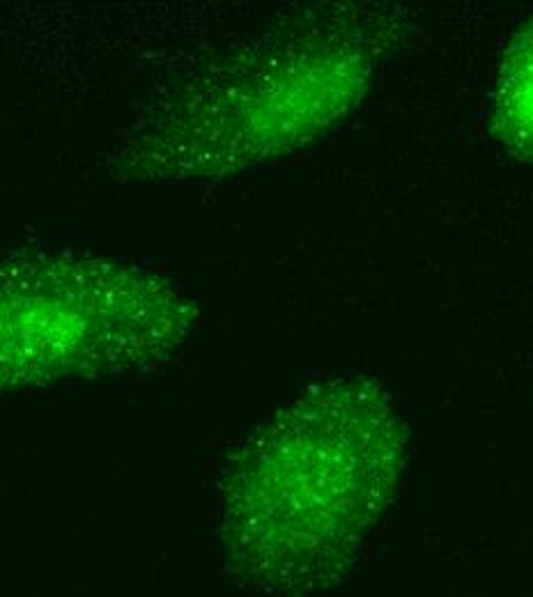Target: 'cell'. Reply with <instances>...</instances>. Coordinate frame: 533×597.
Masks as SVG:
<instances>
[{"label": "cell", "mask_w": 533, "mask_h": 597, "mask_svg": "<svg viewBox=\"0 0 533 597\" xmlns=\"http://www.w3.org/2000/svg\"><path fill=\"white\" fill-rule=\"evenodd\" d=\"M193 320L189 296L138 264L78 250L0 262V363L134 358L182 342Z\"/></svg>", "instance_id": "3"}, {"label": "cell", "mask_w": 533, "mask_h": 597, "mask_svg": "<svg viewBox=\"0 0 533 597\" xmlns=\"http://www.w3.org/2000/svg\"><path fill=\"white\" fill-rule=\"evenodd\" d=\"M395 7L301 10L186 74L126 129L117 179L221 182L292 157L352 117L405 37Z\"/></svg>", "instance_id": "1"}, {"label": "cell", "mask_w": 533, "mask_h": 597, "mask_svg": "<svg viewBox=\"0 0 533 597\" xmlns=\"http://www.w3.org/2000/svg\"><path fill=\"white\" fill-rule=\"evenodd\" d=\"M490 138L510 159L533 166V14L501 53L490 97Z\"/></svg>", "instance_id": "4"}, {"label": "cell", "mask_w": 533, "mask_h": 597, "mask_svg": "<svg viewBox=\"0 0 533 597\" xmlns=\"http://www.w3.org/2000/svg\"><path fill=\"white\" fill-rule=\"evenodd\" d=\"M409 451L400 407L363 377L329 384L246 451L230 485L234 519L354 547L388 510Z\"/></svg>", "instance_id": "2"}]
</instances>
